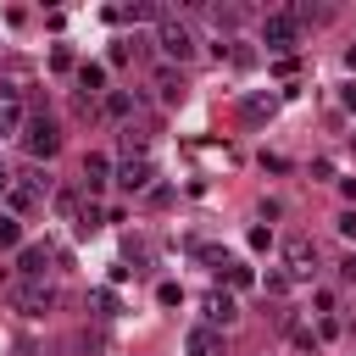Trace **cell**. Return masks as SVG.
Returning a JSON list of instances; mask_svg holds the SVG:
<instances>
[{
    "label": "cell",
    "mask_w": 356,
    "mask_h": 356,
    "mask_svg": "<svg viewBox=\"0 0 356 356\" xmlns=\"http://www.w3.org/2000/svg\"><path fill=\"white\" fill-rule=\"evenodd\" d=\"M156 44H161V56L178 61V67L195 61V50H200V39H195V28H189L184 17H161V22H156Z\"/></svg>",
    "instance_id": "1"
},
{
    "label": "cell",
    "mask_w": 356,
    "mask_h": 356,
    "mask_svg": "<svg viewBox=\"0 0 356 356\" xmlns=\"http://www.w3.org/2000/svg\"><path fill=\"white\" fill-rule=\"evenodd\" d=\"M261 44H267V50H278V56H289V50L300 44V22L289 17V6L261 17Z\"/></svg>",
    "instance_id": "2"
},
{
    "label": "cell",
    "mask_w": 356,
    "mask_h": 356,
    "mask_svg": "<svg viewBox=\"0 0 356 356\" xmlns=\"http://www.w3.org/2000/svg\"><path fill=\"white\" fill-rule=\"evenodd\" d=\"M17 139H22V150H28L33 161H50V156L61 150V128H56L50 117H33V122H22V134H17Z\"/></svg>",
    "instance_id": "3"
},
{
    "label": "cell",
    "mask_w": 356,
    "mask_h": 356,
    "mask_svg": "<svg viewBox=\"0 0 356 356\" xmlns=\"http://www.w3.org/2000/svg\"><path fill=\"white\" fill-rule=\"evenodd\" d=\"M312 267H317V245H312L306 234L284 239V278H289V284H306V278H312Z\"/></svg>",
    "instance_id": "4"
},
{
    "label": "cell",
    "mask_w": 356,
    "mask_h": 356,
    "mask_svg": "<svg viewBox=\"0 0 356 356\" xmlns=\"http://www.w3.org/2000/svg\"><path fill=\"white\" fill-rule=\"evenodd\" d=\"M56 306H61V284H50V278L17 289V312H22V317H50Z\"/></svg>",
    "instance_id": "5"
},
{
    "label": "cell",
    "mask_w": 356,
    "mask_h": 356,
    "mask_svg": "<svg viewBox=\"0 0 356 356\" xmlns=\"http://www.w3.org/2000/svg\"><path fill=\"white\" fill-rule=\"evenodd\" d=\"M50 261H61L56 245H22V250H17V273H22V284H44Z\"/></svg>",
    "instance_id": "6"
},
{
    "label": "cell",
    "mask_w": 356,
    "mask_h": 356,
    "mask_svg": "<svg viewBox=\"0 0 356 356\" xmlns=\"http://www.w3.org/2000/svg\"><path fill=\"white\" fill-rule=\"evenodd\" d=\"M22 89L17 83H0V139H17L22 134Z\"/></svg>",
    "instance_id": "7"
},
{
    "label": "cell",
    "mask_w": 356,
    "mask_h": 356,
    "mask_svg": "<svg viewBox=\"0 0 356 356\" xmlns=\"http://www.w3.org/2000/svg\"><path fill=\"white\" fill-rule=\"evenodd\" d=\"M150 178H156V161H150V156H122V167H117V184H122L128 195L150 189Z\"/></svg>",
    "instance_id": "8"
},
{
    "label": "cell",
    "mask_w": 356,
    "mask_h": 356,
    "mask_svg": "<svg viewBox=\"0 0 356 356\" xmlns=\"http://www.w3.org/2000/svg\"><path fill=\"white\" fill-rule=\"evenodd\" d=\"M184 356H228V339H222V328H189L184 334Z\"/></svg>",
    "instance_id": "9"
},
{
    "label": "cell",
    "mask_w": 356,
    "mask_h": 356,
    "mask_svg": "<svg viewBox=\"0 0 356 356\" xmlns=\"http://www.w3.org/2000/svg\"><path fill=\"white\" fill-rule=\"evenodd\" d=\"M200 312H206V328H228V323L239 317V306H234V295H228V289H211V295L200 300Z\"/></svg>",
    "instance_id": "10"
},
{
    "label": "cell",
    "mask_w": 356,
    "mask_h": 356,
    "mask_svg": "<svg viewBox=\"0 0 356 356\" xmlns=\"http://www.w3.org/2000/svg\"><path fill=\"white\" fill-rule=\"evenodd\" d=\"M106 184H111V161H106L100 150H89V156H83V195L95 200V195H100Z\"/></svg>",
    "instance_id": "11"
},
{
    "label": "cell",
    "mask_w": 356,
    "mask_h": 356,
    "mask_svg": "<svg viewBox=\"0 0 356 356\" xmlns=\"http://www.w3.org/2000/svg\"><path fill=\"white\" fill-rule=\"evenodd\" d=\"M156 95H161L167 106H178V100L189 95V83H184V72H178V67H156Z\"/></svg>",
    "instance_id": "12"
},
{
    "label": "cell",
    "mask_w": 356,
    "mask_h": 356,
    "mask_svg": "<svg viewBox=\"0 0 356 356\" xmlns=\"http://www.w3.org/2000/svg\"><path fill=\"white\" fill-rule=\"evenodd\" d=\"M273 111H278V95H267V89H261V95H245V106H239L245 122H267Z\"/></svg>",
    "instance_id": "13"
},
{
    "label": "cell",
    "mask_w": 356,
    "mask_h": 356,
    "mask_svg": "<svg viewBox=\"0 0 356 356\" xmlns=\"http://www.w3.org/2000/svg\"><path fill=\"white\" fill-rule=\"evenodd\" d=\"M39 200H44V195H39V189H33V184H28V178H22V184H17V178H11V189H6V206H11V211H33V206H39Z\"/></svg>",
    "instance_id": "14"
},
{
    "label": "cell",
    "mask_w": 356,
    "mask_h": 356,
    "mask_svg": "<svg viewBox=\"0 0 356 356\" xmlns=\"http://www.w3.org/2000/svg\"><path fill=\"white\" fill-rule=\"evenodd\" d=\"M78 89H83V100L100 95V89H106V67H100V61H83V67H78Z\"/></svg>",
    "instance_id": "15"
},
{
    "label": "cell",
    "mask_w": 356,
    "mask_h": 356,
    "mask_svg": "<svg viewBox=\"0 0 356 356\" xmlns=\"http://www.w3.org/2000/svg\"><path fill=\"white\" fill-rule=\"evenodd\" d=\"M195 256H200V261H206L211 273H234V267H239V261H234V256H228L222 245H195Z\"/></svg>",
    "instance_id": "16"
},
{
    "label": "cell",
    "mask_w": 356,
    "mask_h": 356,
    "mask_svg": "<svg viewBox=\"0 0 356 356\" xmlns=\"http://www.w3.org/2000/svg\"><path fill=\"white\" fill-rule=\"evenodd\" d=\"M211 28H217V33H234V28H239V11H234V6H211Z\"/></svg>",
    "instance_id": "17"
},
{
    "label": "cell",
    "mask_w": 356,
    "mask_h": 356,
    "mask_svg": "<svg viewBox=\"0 0 356 356\" xmlns=\"http://www.w3.org/2000/svg\"><path fill=\"white\" fill-rule=\"evenodd\" d=\"M100 222H106V211H100L95 200H89V206H78V234H95Z\"/></svg>",
    "instance_id": "18"
},
{
    "label": "cell",
    "mask_w": 356,
    "mask_h": 356,
    "mask_svg": "<svg viewBox=\"0 0 356 356\" xmlns=\"http://www.w3.org/2000/svg\"><path fill=\"white\" fill-rule=\"evenodd\" d=\"M89 306H95V317H117V295L111 289H89Z\"/></svg>",
    "instance_id": "19"
},
{
    "label": "cell",
    "mask_w": 356,
    "mask_h": 356,
    "mask_svg": "<svg viewBox=\"0 0 356 356\" xmlns=\"http://www.w3.org/2000/svg\"><path fill=\"white\" fill-rule=\"evenodd\" d=\"M11 245H22V222L17 217H0V250H11Z\"/></svg>",
    "instance_id": "20"
},
{
    "label": "cell",
    "mask_w": 356,
    "mask_h": 356,
    "mask_svg": "<svg viewBox=\"0 0 356 356\" xmlns=\"http://www.w3.org/2000/svg\"><path fill=\"white\" fill-rule=\"evenodd\" d=\"M106 111H111V117H128V111H134V95L111 89V95H106Z\"/></svg>",
    "instance_id": "21"
},
{
    "label": "cell",
    "mask_w": 356,
    "mask_h": 356,
    "mask_svg": "<svg viewBox=\"0 0 356 356\" xmlns=\"http://www.w3.org/2000/svg\"><path fill=\"white\" fill-rule=\"evenodd\" d=\"M56 211H61V217H78V195L61 189V195H56Z\"/></svg>",
    "instance_id": "22"
},
{
    "label": "cell",
    "mask_w": 356,
    "mask_h": 356,
    "mask_svg": "<svg viewBox=\"0 0 356 356\" xmlns=\"http://www.w3.org/2000/svg\"><path fill=\"white\" fill-rule=\"evenodd\" d=\"M156 300H161V306H178V300H184V289H178V284H161V289H156Z\"/></svg>",
    "instance_id": "23"
},
{
    "label": "cell",
    "mask_w": 356,
    "mask_h": 356,
    "mask_svg": "<svg viewBox=\"0 0 356 356\" xmlns=\"http://www.w3.org/2000/svg\"><path fill=\"white\" fill-rule=\"evenodd\" d=\"M339 278H345V284H356V250H350V256H339Z\"/></svg>",
    "instance_id": "24"
},
{
    "label": "cell",
    "mask_w": 356,
    "mask_h": 356,
    "mask_svg": "<svg viewBox=\"0 0 356 356\" xmlns=\"http://www.w3.org/2000/svg\"><path fill=\"white\" fill-rule=\"evenodd\" d=\"M339 234H345V239H356V211H339Z\"/></svg>",
    "instance_id": "25"
},
{
    "label": "cell",
    "mask_w": 356,
    "mask_h": 356,
    "mask_svg": "<svg viewBox=\"0 0 356 356\" xmlns=\"http://www.w3.org/2000/svg\"><path fill=\"white\" fill-rule=\"evenodd\" d=\"M339 100H345V111H356V78H350V83L339 89Z\"/></svg>",
    "instance_id": "26"
},
{
    "label": "cell",
    "mask_w": 356,
    "mask_h": 356,
    "mask_svg": "<svg viewBox=\"0 0 356 356\" xmlns=\"http://www.w3.org/2000/svg\"><path fill=\"white\" fill-rule=\"evenodd\" d=\"M6 189H11V172H6V167H0V200H6Z\"/></svg>",
    "instance_id": "27"
},
{
    "label": "cell",
    "mask_w": 356,
    "mask_h": 356,
    "mask_svg": "<svg viewBox=\"0 0 356 356\" xmlns=\"http://www.w3.org/2000/svg\"><path fill=\"white\" fill-rule=\"evenodd\" d=\"M345 67H350V72H356V44H350V50H345Z\"/></svg>",
    "instance_id": "28"
},
{
    "label": "cell",
    "mask_w": 356,
    "mask_h": 356,
    "mask_svg": "<svg viewBox=\"0 0 356 356\" xmlns=\"http://www.w3.org/2000/svg\"><path fill=\"white\" fill-rule=\"evenodd\" d=\"M350 150H356V134H350Z\"/></svg>",
    "instance_id": "29"
}]
</instances>
